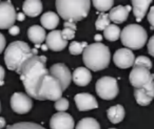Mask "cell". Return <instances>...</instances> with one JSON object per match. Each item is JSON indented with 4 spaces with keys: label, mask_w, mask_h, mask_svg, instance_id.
I'll use <instances>...</instances> for the list:
<instances>
[{
    "label": "cell",
    "mask_w": 154,
    "mask_h": 129,
    "mask_svg": "<svg viewBox=\"0 0 154 129\" xmlns=\"http://www.w3.org/2000/svg\"><path fill=\"white\" fill-rule=\"evenodd\" d=\"M113 61L117 67L126 69L134 65L135 57L131 49L125 47V48H119L115 51L113 56Z\"/></svg>",
    "instance_id": "7c38bea8"
},
{
    "label": "cell",
    "mask_w": 154,
    "mask_h": 129,
    "mask_svg": "<svg viewBox=\"0 0 154 129\" xmlns=\"http://www.w3.org/2000/svg\"><path fill=\"white\" fill-rule=\"evenodd\" d=\"M17 20L15 7L10 1L0 2V30L11 28Z\"/></svg>",
    "instance_id": "ba28073f"
},
{
    "label": "cell",
    "mask_w": 154,
    "mask_h": 129,
    "mask_svg": "<svg viewBox=\"0 0 154 129\" xmlns=\"http://www.w3.org/2000/svg\"><path fill=\"white\" fill-rule=\"evenodd\" d=\"M72 80L78 86H87L92 80V75L90 69L87 67H78L74 70L72 75Z\"/></svg>",
    "instance_id": "ac0fdd59"
},
{
    "label": "cell",
    "mask_w": 154,
    "mask_h": 129,
    "mask_svg": "<svg viewBox=\"0 0 154 129\" xmlns=\"http://www.w3.org/2000/svg\"><path fill=\"white\" fill-rule=\"evenodd\" d=\"M61 34L64 40H66V41L72 40L75 37V31L71 30V28H63V30L61 31Z\"/></svg>",
    "instance_id": "1f68e13d"
},
{
    "label": "cell",
    "mask_w": 154,
    "mask_h": 129,
    "mask_svg": "<svg viewBox=\"0 0 154 129\" xmlns=\"http://www.w3.org/2000/svg\"><path fill=\"white\" fill-rule=\"evenodd\" d=\"M94 39L97 41V43H100V41L103 40V36H101V35H99V34H97V35H95V36H94Z\"/></svg>",
    "instance_id": "60d3db41"
},
{
    "label": "cell",
    "mask_w": 154,
    "mask_h": 129,
    "mask_svg": "<svg viewBox=\"0 0 154 129\" xmlns=\"http://www.w3.org/2000/svg\"><path fill=\"white\" fill-rule=\"evenodd\" d=\"M24 18H26V14L23 12L17 13V21H24Z\"/></svg>",
    "instance_id": "f35d334b"
},
{
    "label": "cell",
    "mask_w": 154,
    "mask_h": 129,
    "mask_svg": "<svg viewBox=\"0 0 154 129\" xmlns=\"http://www.w3.org/2000/svg\"><path fill=\"white\" fill-rule=\"evenodd\" d=\"M47 58L45 56L34 55L28 59L20 67L17 74L20 75V80L29 97L39 100V91L45 76L50 74V69L45 67Z\"/></svg>",
    "instance_id": "6da1fadb"
},
{
    "label": "cell",
    "mask_w": 154,
    "mask_h": 129,
    "mask_svg": "<svg viewBox=\"0 0 154 129\" xmlns=\"http://www.w3.org/2000/svg\"><path fill=\"white\" fill-rule=\"evenodd\" d=\"M7 129H45V127L32 122H20L16 124L10 125L7 127Z\"/></svg>",
    "instance_id": "f1b7e54d"
},
{
    "label": "cell",
    "mask_w": 154,
    "mask_h": 129,
    "mask_svg": "<svg viewBox=\"0 0 154 129\" xmlns=\"http://www.w3.org/2000/svg\"><path fill=\"white\" fill-rule=\"evenodd\" d=\"M19 32H20V28H18L17 25H14V26H12L11 28H9V33L12 36H16V35L19 34Z\"/></svg>",
    "instance_id": "e575fe53"
},
{
    "label": "cell",
    "mask_w": 154,
    "mask_h": 129,
    "mask_svg": "<svg viewBox=\"0 0 154 129\" xmlns=\"http://www.w3.org/2000/svg\"><path fill=\"white\" fill-rule=\"evenodd\" d=\"M63 26H64V28H71V30H73V31H76V24H75V22L64 21Z\"/></svg>",
    "instance_id": "d590c367"
},
{
    "label": "cell",
    "mask_w": 154,
    "mask_h": 129,
    "mask_svg": "<svg viewBox=\"0 0 154 129\" xmlns=\"http://www.w3.org/2000/svg\"><path fill=\"white\" fill-rule=\"evenodd\" d=\"M75 103L80 111H87V110L91 109H96L98 107V103H97L95 97H93L90 93H77L74 97Z\"/></svg>",
    "instance_id": "2e32d148"
},
{
    "label": "cell",
    "mask_w": 154,
    "mask_h": 129,
    "mask_svg": "<svg viewBox=\"0 0 154 129\" xmlns=\"http://www.w3.org/2000/svg\"><path fill=\"white\" fill-rule=\"evenodd\" d=\"M0 110H1V105H0Z\"/></svg>",
    "instance_id": "7bdbcfd3"
},
{
    "label": "cell",
    "mask_w": 154,
    "mask_h": 129,
    "mask_svg": "<svg viewBox=\"0 0 154 129\" xmlns=\"http://www.w3.org/2000/svg\"><path fill=\"white\" fill-rule=\"evenodd\" d=\"M11 107L16 113H28L33 107V101L23 92H15L11 97Z\"/></svg>",
    "instance_id": "9c48e42d"
},
{
    "label": "cell",
    "mask_w": 154,
    "mask_h": 129,
    "mask_svg": "<svg viewBox=\"0 0 154 129\" xmlns=\"http://www.w3.org/2000/svg\"><path fill=\"white\" fill-rule=\"evenodd\" d=\"M154 78L150 70L145 67H134L131 70L130 76H129L131 85L134 86L135 88H141L146 86Z\"/></svg>",
    "instance_id": "30bf717a"
},
{
    "label": "cell",
    "mask_w": 154,
    "mask_h": 129,
    "mask_svg": "<svg viewBox=\"0 0 154 129\" xmlns=\"http://www.w3.org/2000/svg\"><path fill=\"white\" fill-rule=\"evenodd\" d=\"M40 48L42 49V51H48V49H49V47H48L47 44H43V45H41Z\"/></svg>",
    "instance_id": "b9f144b4"
},
{
    "label": "cell",
    "mask_w": 154,
    "mask_h": 129,
    "mask_svg": "<svg viewBox=\"0 0 154 129\" xmlns=\"http://www.w3.org/2000/svg\"><path fill=\"white\" fill-rule=\"evenodd\" d=\"M109 25H111V20H110L109 14L101 13L99 14L96 22H95V28L98 31H105Z\"/></svg>",
    "instance_id": "484cf974"
},
{
    "label": "cell",
    "mask_w": 154,
    "mask_h": 129,
    "mask_svg": "<svg viewBox=\"0 0 154 129\" xmlns=\"http://www.w3.org/2000/svg\"><path fill=\"white\" fill-rule=\"evenodd\" d=\"M148 21L151 24V28L154 30V5L150 7V11L148 13Z\"/></svg>",
    "instance_id": "d6a6232c"
},
{
    "label": "cell",
    "mask_w": 154,
    "mask_h": 129,
    "mask_svg": "<svg viewBox=\"0 0 154 129\" xmlns=\"http://www.w3.org/2000/svg\"><path fill=\"white\" fill-rule=\"evenodd\" d=\"M34 56L33 48L23 41H14L5 51V62L10 70L18 72L22 64Z\"/></svg>",
    "instance_id": "277c9868"
},
{
    "label": "cell",
    "mask_w": 154,
    "mask_h": 129,
    "mask_svg": "<svg viewBox=\"0 0 154 129\" xmlns=\"http://www.w3.org/2000/svg\"><path fill=\"white\" fill-rule=\"evenodd\" d=\"M134 97L137 104L140 106H147L154 99V79L150 81L149 84L141 88L134 89Z\"/></svg>",
    "instance_id": "4fadbf2b"
},
{
    "label": "cell",
    "mask_w": 154,
    "mask_h": 129,
    "mask_svg": "<svg viewBox=\"0 0 154 129\" xmlns=\"http://www.w3.org/2000/svg\"><path fill=\"white\" fill-rule=\"evenodd\" d=\"M5 127V118H2V116H0V129H2Z\"/></svg>",
    "instance_id": "ab89813d"
},
{
    "label": "cell",
    "mask_w": 154,
    "mask_h": 129,
    "mask_svg": "<svg viewBox=\"0 0 154 129\" xmlns=\"http://www.w3.org/2000/svg\"><path fill=\"white\" fill-rule=\"evenodd\" d=\"M63 89L61 87V84L57 79H55L51 74L47 75L41 85L40 91H39V100L45 101H58L61 99Z\"/></svg>",
    "instance_id": "8992f818"
},
{
    "label": "cell",
    "mask_w": 154,
    "mask_h": 129,
    "mask_svg": "<svg viewBox=\"0 0 154 129\" xmlns=\"http://www.w3.org/2000/svg\"><path fill=\"white\" fill-rule=\"evenodd\" d=\"M117 80L112 77H103L96 82V92L103 100H113L118 95Z\"/></svg>",
    "instance_id": "52a82bcc"
},
{
    "label": "cell",
    "mask_w": 154,
    "mask_h": 129,
    "mask_svg": "<svg viewBox=\"0 0 154 129\" xmlns=\"http://www.w3.org/2000/svg\"><path fill=\"white\" fill-rule=\"evenodd\" d=\"M131 3H132L133 14L136 18V21L139 22L146 16V13H147L152 1L151 0H132Z\"/></svg>",
    "instance_id": "d6986e66"
},
{
    "label": "cell",
    "mask_w": 154,
    "mask_h": 129,
    "mask_svg": "<svg viewBox=\"0 0 154 129\" xmlns=\"http://www.w3.org/2000/svg\"><path fill=\"white\" fill-rule=\"evenodd\" d=\"M113 4V0H94L93 1V5L95 9L99 12H103V13L107 11H111Z\"/></svg>",
    "instance_id": "83f0119b"
},
{
    "label": "cell",
    "mask_w": 154,
    "mask_h": 129,
    "mask_svg": "<svg viewBox=\"0 0 154 129\" xmlns=\"http://www.w3.org/2000/svg\"><path fill=\"white\" fill-rule=\"evenodd\" d=\"M23 13L29 17H37L42 12V3L38 0H26L22 5Z\"/></svg>",
    "instance_id": "ffe728a7"
},
{
    "label": "cell",
    "mask_w": 154,
    "mask_h": 129,
    "mask_svg": "<svg viewBox=\"0 0 154 129\" xmlns=\"http://www.w3.org/2000/svg\"><path fill=\"white\" fill-rule=\"evenodd\" d=\"M148 53L154 57V35L148 41Z\"/></svg>",
    "instance_id": "836d02e7"
},
{
    "label": "cell",
    "mask_w": 154,
    "mask_h": 129,
    "mask_svg": "<svg viewBox=\"0 0 154 129\" xmlns=\"http://www.w3.org/2000/svg\"><path fill=\"white\" fill-rule=\"evenodd\" d=\"M5 47V38L1 33H0V54L2 53Z\"/></svg>",
    "instance_id": "8d00e7d4"
},
{
    "label": "cell",
    "mask_w": 154,
    "mask_h": 129,
    "mask_svg": "<svg viewBox=\"0 0 154 129\" xmlns=\"http://www.w3.org/2000/svg\"><path fill=\"white\" fill-rule=\"evenodd\" d=\"M48 35L45 34V31L40 25H33L29 28L28 37L33 43L35 44H40L43 41H45Z\"/></svg>",
    "instance_id": "44dd1931"
},
{
    "label": "cell",
    "mask_w": 154,
    "mask_h": 129,
    "mask_svg": "<svg viewBox=\"0 0 154 129\" xmlns=\"http://www.w3.org/2000/svg\"><path fill=\"white\" fill-rule=\"evenodd\" d=\"M120 39L126 48L137 51L145 46L148 34L145 28L139 24H129L122 31Z\"/></svg>",
    "instance_id": "5b68a950"
},
{
    "label": "cell",
    "mask_w": 154,
    "mask_h": 129,
    "mask_svg": "<svg viewBox=\"0 0 154 129\" xmlns=\"http://www.w3.org/2000/svg\"><path fill=\"white\" fill-rule=\"evenodd\" d=\"M87 46H88V43L86 41H84V42L73 41V42H71L70 46H69V51H70V53L72 55L77 56V55H80V54H84Z\"/></svg>",
    "instance_id": "4316f807"
},
{
    "label": "cell",
    "mask_w": 154,
    "mask_h": 129,
    "mask_svg": "<svg viewBox=\"0 0 154 129\" xmlns=\"http://www.w3.org/2000/svg\"><path fill=\"white\" fill-rule=\"evenodd\" d=\"M55 4L60 17L70 22L85 19L88 16L91 7L89 0H57Z\"/></svg>",
    "instance_id": "3957f363"
},
{
    "label": "cell",
    "mask_w": 154,
    "mask_h": 129,
    "mask_svg": "<svg viewBox=\"0 0 154 129\" xmlns=\"http://www.w3.org/2000/svg\"><path fill=\"white\" fill-rule=\"evenodd\" d=\"M5 84V68L0 65V86Z\"/></svg>",
    "instance_id": "74e56055"
},
{
    "label": "cell",
    "mask_w": 154,
    "mask_h": 129,
    "mask_svg": "<svg viewBox=\"0 0 154 129\" xmlns=\"http://www.w3.org/2000/svg\"><path fill=\"white\" fill-rule=\"evenodd\" d=\"M40 21L43 28L55 31V28L59 24V17L54 12H47V13L42 14V16L40 18Z\"/></svg>",
    "instance_id": "7402d4cb"
},
{
    "label": "cell",
    "mask_w": 154,
    "mask_h": 129,
    "mask_svg": "<svg viewBox=\"0 0 154 129\" xmlns=\"http://www.w3.org/2000/svg\"><path fill=\"white\" fill-rule=\"evenodd\" d=\"M54 107H55V109L58 110L59 112H64L69 108V101L66 99V98H61V99H59L58 101L55 102Z\"/></svg>",
    "instance_id": "4dcf8cb0"
},
{
    "label": "cell",
    "mask_w": 154,
    "mask_h": 129,
    "mask_svg": "<svg viewBox=\"0 0 154 129\" xmlns=\"http://www.w3.org/2000/svg\"><path fill=\"white\" fill-rule=\"evenodd\" d=\"M134 67H145L150 70L152 68V62L146 56H139V57H137L135 59Z\"/></svg>",
    "instance_id": "f546056e"
},
{
    "label": "cell",
    "mask_w": 154,
    "mask_h": 129,
    "mask_svg": "<svg viewBox=\"0 0 154 129\" xmlns=\"http://www.w3.org/2000/svg\"><path fill=\"white\" fill-rule=\"evenodd\" d=\"M130 11H131L130 5H126V7L125 5H118V7H113L109 13L110 20L112 22H114L115 24L124 23L127 20V18H128Z\"/></svg>",
    "instance_id": "e0dca14e"
},
{
    "label": "cell",
    "mask_w": 154,
    "mask_h": 129,
    "mask_svg": "<svg viewBox=\"0 0 154 129\" xmlns=\"http://www.w3.org/2000/svg\"><path fill=\"white\" fill-rule=\"evenodd\" d=\"M51 129H74V120L69 113L58 112L51 118Z\"/></svg>",
    "instance_id": "5bb4252c"
},
{
    "label": "cell",
    "mask_w": 154,
    "mask_h": 129,
    "mask_svg": "<svg viewBox=\"0 0 154 129\" xmlns=\"http://www.w3.org/2000/svg\"><path fill=\"white\" fill-rule=\"evenodd\" d=\"M120 28L116 24H111L103 31V37L109 41H116L120 38Z\"/></svg>",
    "instance_id": "cb8c5ba5"
},
{
    "label": "cell",
    "mask_w": 154,
    "mask_h": 129,
    "mask_svg": "<svg viewBox=\"0 0 154 129\" xmlns=\"http://www.w3.org/2000/svg\"><path fill=\"white\" fill-rule=\"evenodd\" d=\"M50 74L59 81L63 90L68 88L71 81H72V74H71L68 66L63 63H56L52 65L50 67Z\"/></svg>",
    "instance_id": "8fae6325"
},
{
    "label": "cell",
    "mask_w": 154,
    "mask_h": 129,
    "mask_svg": "<svg viewBox=\"0 0 154 129\" xmlns=\"http://www.w3.org/2000/svg\"><path fill=\"white\" fill-rule=\"evenodd\" d=\"M107 116L111 123H113V124H118V123L122 122L125 118V108L122 107V105H119V104L114 105L107 110Z\"/></svg>",
    "instance_id": "603a6c76"
},
{
    "label": "cell",
    "mask_w": 154,
    "mask_h": 129,
    "mask_svg": "<svg viewBox=\"0 0 154 129\" xmlns=\"http://www.w3.org/2000/svg\"><path fill=\"white\" fill-rule=\"evenodd\" d=\"M109 129H115V128H109Z\"/></svg>",
    "instance_id": "ee69618b"
},
{
    "label": "cell",
    "mask_w": 154,
    "mask_h": 129,
    "mask_svg": "<svg viewBox=\"0 0 154 129\" xmlns=\"http://www.w3.org/2000/svg\"><path fill=\"white\" fill-rule=\"evenodd\" d=\"M82 60L88 69L93 72L105 69L109 66L111 60L109 47L101 42L88 45L82 54Z\"/></svg>",
    "instance_id": "7a4b0ae2"
},
{
    "label": "cell",
    "mask_w": 154,
    "mask_h": 129,
    "mask_svg": "<svg viewBox=\"0 0 154 129\" xmlns=\"http://www.w3.org/2000/svg\"><path fill=\"white\" fill-rule=\"evenodd\" d=\"M75 129H100V125L95 119L85 118L78 122Z\"/></svg>",
    "instance_id": "d4e9b609"
},
{
    "label": "cell",
    "mask_w": 154,
    "mask_h": 129,
    "mask_svg": "<svg viewBox=\"0 0 154 129\" xmlns=\"http://www.w3.org/2000/svg\"><path fill=\"white\" fill-rule=\"evenodd\" d=\"M45 43H47L48 47L54 51H60L66 48V46H68V41L64 40L61 31L58 30L52 31L49 33L47 39H45Z\"/></svg>",
    "instance_id": "9a60e30c"
}]
</instances>
